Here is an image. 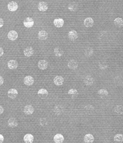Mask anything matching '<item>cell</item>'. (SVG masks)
Masks as SVG:
<instances>
[{"label":"cell","mask_w":123,"mask_h":143,"mask_svg":"<svg viewBox=\"0 0 123 143\" xmlns=\"http://www.w3.org/2000/svg\"><path fill=\"white\" fill-rule=\"evenodd\" d=\"M8 125L10 127L14 128L17 126L18 123L17 120L15 118L11 117L8 120Z\"/></svg>","instance_id":"6da1fadb"},{"label":"cell","mask_w":123,"mask_h":143,"mask_svg":"<svg viewBox=\"0 0 123 143\" xmlns=\"http://www.w3.org/2000/svg\"><path fill=\"white\" fill-rule=\"evenodd\" d=\"M18 35L17 33L14 30L10 31L8 33V38L10 40L15 41L18 38Z\"/></svg>","instance_id":"7a4b0ae2"},{"label":"cell","mask_w":123,"mask_h":143,"mask_svg":"<svg viewBox=\"0 0 123 143\" xmlns=\"http://www.w3.org/2000/svg\"><path fill=\"white\" fill-rule=\"evenodd\" d=\"M24 83L26 85L30 86L33 85L34 83V78L31 76H27L24 78Z\"/></svg>","instance_id":"3957f363"},{"label":"cell","mask_w":123,"mask_h":143,"mask_svg":"<svg viewBox=\"0 0 123 143\" xmlns=\"http://www.w3.org/2000/svg\"><path fill=\"white\" fill-rule=\"evenodd\" d=\"M8 66L10 69H15L18 66V63L16 60H11L8 63Z\"/></svg>","instance_id":"277c9868"},{"label":"cell","mask_w":123,"mask_h":143,"mask_svg":"<svg viewBox=\"0 0 123 143\" xmlns=\"http://www.w3.org/2000/svg\"><path fill=\"white\" fill-rule=\"evenodd\" d=\"M34 24V21L33 19L30 17H27L25 19L24 21V25L27 28L32 27Z\"/></svg>","instance_id":"5b68a950"},{"label":"cell","mask_w":123,"mask_h":143,"mask_svg":"<svg viewBox=\"0 0 123 143\" xmlns=\"http://www.w3.org/2000/svg\"><path fill=\"white\" fill-rule=\"evenodd\" d=\"M48 37V34L46 31L41 30L39 32L38 38L40 40H45Z\"/></svg>","instance_id":"8992f818"},{"label":"cell","mask_w":123,"mask_h":143,"mask_svg":"<svg viewBox=\"0 0 123 143\" xmlns=\"http://www.w3.org/2000/svg\"><path fill=\"white\" fill-rule=\"evenodd\" d=\"M24 113L27 115H31L34 112V108L31 105H27L24 107Z\"/></svg>","instance_id":"52a82bcc"},{"label":"cell","mask_w":123,"mask_h":143,"mask_svg":"<svg viewBox=\"0 0 123 143\" xmlns=\"http://www.w3.org/2000/svg\"><path fill=\"white\" fill-rule=\"evenodd\" d=\"M64 82V79L63 77L60 76H57L54 79V82L55 84L57 86L62 85Z\"/></svg>","instance_id":"ba28073f"},{"label":"cell","mask_w":123,"mask_h":143,"mask_svg":"<svg viewBox=\"0 0 123 143\" xmlns=\"http://www.w3.org/2000/svg\"><path fill=\"white\" fill-rule=\"evenodd\" d=\"M48 66V63L45 60H39L38 64V68L41 70H45L47 68Z\"/></svg>","instance_id":"9c48e42d"},{"label":"cell","mask_w":123,"mask_h":143,"mask_svg":"<svg viewBox=\"0 0 123 143\" xmlns=\"http://www.w3.org/2000/svg\"><path fill=\"white\" fill-rule=\"evenodd\" d=\"M38 94L41 99H45L48 96V92L46 89L42 88L39 90Z\"/></svg>","instance_id":"30bf717a"},{"label":"cell","mask_w":123,"mask_h":143,"mask_svg":"<svg viewBox=\"0 0 123 143\" xmlns=\"http://www.w3.org/2000/svg\"><path fill=\"white\" fill-rule=\"evenodd\" d=\"M18 6L16 3L14 1L10 2L8 5V9L11 12H15L17 9Z\"/></svg>","instance_id":"8fae6325"},{"label":"cell","mask_w":123,"mask_h":143,"mask_svg":"<svg viewBox=\"0 0 123 143\" xmlns=\"http://www.w3.org/2000/svg\"><path fill=\"white\" fill-rule=\"evenodd\" d=\"M18 94L17 91L16 89L12 88L10 89L8 92V96L12 99H15Z\"/></svg>","instance_id":"7c38bea8"},{"label":"cell","mask_w":123,"mask_h":143,"mask_svg":"<svg viewBox=\"0 0 123 143\" xmlns=\"http://www.w3.org/2000/svg\"><path fill=\"white\" fill-rule=\"evenodd\" d=\"M34 51L31 47L29 46L24 49V55L27 57H31L34 54Z\"/></svg>","instance_id":"4fadbf2b"},{"label":"cell","mask_w":123,"mask_h":143,"mask_svg":"<svg viewBox=\"0 0 123 143\" xmlns=\"http://www.w3.org/2000/svg\"><path fill=\"white\" fill-rule=\"evenodd\" d=\"M48 8V4L45 2H41L38 5V9L41 12L46 11Z\"/></svg>","instance_id":"5bb4252c"},{"label":"cell","mask_w":123,"mask_h":143,"mask_svg":"<svg viewBox=\"0 0 123 143\" xmlns=\"http://www.w3.org/2000/svg\"><path fill=\"white\" fill-rule=\"evenodd\" d=\"M78 64L77 61L73 59L70 60L68 64V67L72 70L76 69L78 68Z\"/></svg>","instance_id":"9a60e30c"},{"label":"cell","mask_w":123,"mask_h":143,"mask_svg":"<svg viewBox=\"0 0 123 143\" xmlns=\"http://www.w3.org/2000/svg\"><path fill=\"white\" fill-rule=\"evenodd\" d=\"M68 37L71 40L74 41L78 37V33L75 30H72L68 33Z\"/></svg>","instance_id":"2e32d148"},{"label":"cell","mask_w":123,"mask_h":143,"mask_svg":"<svg viewBox=\"0 0 123 143\" xmlns=\"http://www.w3.org/2000/svg\"><path fill=\"white\" fill-rule=\"evenodd\" d=\"M94 24V21L93 19L91 17L86 18L84 21V25L86 27L89 28L92 27Z\"/></svg>","instance_id":"e0dca14e"},{"label":"cell","mask_w":123,"mask_h":143,"mask_svg":"<svg viewBox=\"0 0 123 143\" xmlns=\"http://www.w3.org/2000/svg\"><path fill=\"white\" fill-rule=\"evenodd\" d=\"M78 3L75 2H72L70 3L68 6V9L72 12L76 11L78 9Z\"/></svg>","instance_id":"ac0fdd59"},{"label":"cell","mask_w":123,"mask_h":143,"mask_svg":"<svg viewBox=\"0 0 123 143\" xmlns=\"http://www.w3.org/2000/svg\"><path fill=\"white\" fill-rule=\"evenodd\" d=\"M94 80V78L90 76H87L84 79V82L85 84L87 86H92L93 84Z\"/></svg>","instance_id":"d6986e66"},{"label":"cell","mask_w":123,"mask_h":143,"mask_svg":"<svg viewBox=\"0 0 123 143\" xmlns=\"http://www.w3.org/2000/svg\"><path fill=\"white\" fill-rule=\"evenodd\" d=\"M64 137L60 134H57L54 136V140L56 143H61L64 141Z\"/></svg>","instance_id":"ffe728a7"},{"label":"cell","mask_w":123,"mask_h":143,"mask_svg":"<svg viewBox=\"0 0 123 143\" xmlns=\"http://www.w3.org/2000/svg\"><path fill=\"white\" fill-rule=\"evenodd\" d=\"M54 24L56 27L60 28L62 27L63 26L64 21L62 18L55 19L54 20Z\"/></svg>","instance_id":"44dd1931"},{"label":"cell","mask_w":123,"mask_h":143,"mask_svg":"<svg viewBox=\"0 0 123 143\" xmlns=\"http://www.w3.org/2000/svg\"><path fill=\"white\" fill-rule=\"evenodd\" d=\"M34 140V137L31 134H27L24 136V141L26 143H33Z\"/></svg>","instance_id":"7402d4cb"},{"label":"cell","mask_w":123,"mask_h":143,"mask_svg":"<svg viewBox=\"0 0 123 143\" xmlns=\"http://www.w3.org/2000/svg\"><path fill=\"white\" fill-rule=\"evenodd\" d=\"M68 94L72 99H75L78 96V93L76 89L72 88L68 91Z\"/></svg>","instance_id":"603a6c76"},{"label":"cell","mask_w":123,"mask_h":143,"mask_svg":"<svg viewBox=\"0 0 123 143\" xmlns=\"http://www.w3.org/2000/svg\"><path fill=\"white\" fill-rule=\"evenodd\" d=\"M54 111L56 114L58 115H60L63 112V107L62 105H58L55 106Z\"/></svg>","instance_id":"cb8c5ba5"},{"label":"cell","mask_w":123,"mask_h":143,"mask_svg":"<svg viewBox=\"0 0 123 143\" xmlns=\"http://www.w3.org/2000/svg\"><path fill=\"white\" fill-rule=\"evenodd\" d=\"M84 140L86 143H92L94 142V138L91 134H87L84 137Z\"/></svg>","instance_id":"d4e9b609"},{"label":"cell","mask_w":123,"mask_h":143,"mask_svg":"<svg viewBox=\"0 0 123 143\" xmlns=\"http://www.w3.org/2000/svg\"><path fill=\"white\" fill-rule=\"evenodd\" d=\"M54 53L56 57H61L63 55L64 52L61 48L56 47L54 50Z\"/></svg>","instance_id":"484cf974"},{"label":"cell","mask_w":123,"mask_h":143,"mask_svg":"<svg viewBox=\"0 0 123 143\" xmlns=\"http://www.w3.org/2000/svg\"><path fill=\"white\" fill-rule=\"evenodd\" d=\"M114 23L115 25L117 27L119 28L122 27L123 25L122 19L121 18H117L114 20Z\"/></svg>","instance_id":"4316f807"},{"label":"cell","mask_w":123,"mask_h":143,"mask_svg":"<svg viewBox=\"0 0 123 143\" xmlns=\"http://www.w3.org/2000/svg\"><path fill=\"white\" fill-rule=\"evenodd\" d=\"M93 52L94 51L92 48L91 47H88L85 49L84 54L86 57H90L93 54Z\"/></svg>","instance_id":"83f0119b"},{"label":"cell","mask_w":123,"mask_h":143,"mask_svg":"<svg viewBox=\"0 0 123 143\" xmlns=\"http://www.w3.org/2000/svg\"><path fill=\"white\" fill-rule=\"evenodd\" d=\"M114 111L116 113L119 115H121L123 113V107L122 105H117L114 108Z\"/></svg>","instance_id":"f1b7e54d"},{"label":"cell","mask_w":123,"mask_h":143,"mask_svg":"<svg viewBox=\"0 0 123 143\" xmlns=\"http://www.w3.org/2000/svg\"><path fill=\"white\" fill-rule=\"evenodd\" d=\"M114 141L118 142H122L123 141V135L121 134H117L114 138Z\"/></svg>","instance_id":"f546056e"},{"label":"cell","mask_w":123,"mask_h":143,"mask_svg":"<svg viewBox=\"0 0 123 143\" xmlns=\"http://www.w3.org/2000/svg\"><path fill=\"white\" fill-rule=\"evenodd\" d=\"M98 93L101 97H104L108 95V92L106 90L104 89H101L98 92Z\"/></svg>","instance_id":"4dcf8cb0"},{"label":"cell","mask_w":123,"mask_h":143,"mask_svg":"<svg viewBox=\"0 0 123 143\" xmlns=\"http://www.w3.org/2000/svg\"><path fill=\"white\" fill-rule=\"evenodd\" d=\"M85 109L86 110V112L88 113L92 112L94 110V107L91 105H87L85 107Z\"/></svg>","instance_id":"1f68e13d"},{"label":"cell","mask_w":123,"mask_h":143,"mask_svg":"<svg viewBox=\"0 0 123 143\" xmlns=\"http://www.w3.org/2000/svg\"><path fill=\"white\" fill-rule=\"evenodd\" d=\"M4 78L1 76H0V86L3 84L4 83Z\"/></svg>","instance_id":"d6a6232c"},{"label":"cell","mask_w":123,"mask_h":143,"mask_svg":"<svg viewBox=\"0 0 123 143\" xmlns=\"http://www.w3.org/2000/svg\"><path fill=\"white\" fill-rule=\"evenodd\" d=\"M4 24V21L2 18H0V28L2 27Z\"/></svg>","instance_id":"836d02e7"},{"label":"cell","mask_w":123,"mask_h":143,"mask_svg":"<svg viewBox=\"0 0 123 143\" xmlns=\"http://www.w3.org/2000/svg\"><path fill=\"white\" fill-rule=\"evenodd\" d=\"M4 54V50L1 47H0V57H2Z\"/></svg>","instance_id":"e575fe53"},{"label":"cell","mask_w":123,"mask_h":143,"mask_svg":"<svg viewBox=\"0 0 123 143\" xmlns=\"http://www.w3.org/2000/svg\"><path fill=\"white\" fill-rule=\"evenodd\" d=\"M4 111V109L2 106L0 105V115L2 114Z\"/></svg>","instance_id":"d590c367"},{"label":"cell","mask_w":123,"mask_h":143,"mask_svg":"<svg viewBox=\"0 0 123 143\" xmlns=\"http://www.w3.org/2000/svg\"><path fill=\"white\" fill-rule=\"evenodd\" d=\"M4 141V137L3 136L0 134V143H2Z\"/></svg>","instance_id":"8d00e7d4"}]
</instances>
